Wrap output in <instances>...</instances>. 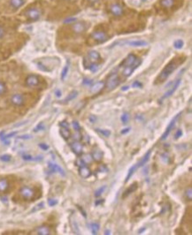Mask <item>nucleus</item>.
<instances>
[{"mask_svg": "<svg viewBox=\"0 0 192 235\" xmlns=\"http://www.w3.org/2000/svg\"><path fill=\"white\" fill-rule=\"evenodd\" d=\"M185 57H177L174 59H172L168 64H167L163 70L161 71V73L158 74L157 77V79L155 80V84H158V83H163L165 80H167V79L172 74L174 70H176L177 68L179 67V65H182V63L184 62L185 60Z\"/></svg>", "mask_w": 192, "mask_h": 235, "instance_id": "1", "label": "nucleus"}, {"mask_svg": "<svg viewBox=\"0 0 192 235\" xmlns=\"http://www.w3.org/2000/svg\"><path fill=\"white\" fill-rule=\"evenodd\" d=\"M100 60H101L100 54L96 50H91L83 59V65L86 69H88L91 65L98 64Z\"/></svg>", "mask_w": 192, "mask_h": 235, "instance_id": "2", "label": "nucleus"}, {"mask_svg": "<svg viewBox=\"0 0 192 235\" xmlns=\"http://www.w3.org/2000/svg\"><path fill=\"white\" fill-rule=\"evenodd\" d=\"M120 82L121 81H120V78H119L118 73H116L115 71H112L111 73V74L109 75V77L107 78L106 82L105 83V86H106L107 90H112L119 86Z\"/></svg>", "mask_w": 192, "mask_h": 235, "instance_id": "3", "label": "nucleus"}, {"mask_svg": "<svg viewBox=\"0 0 192 235\" xmlns=\"http://www.w3.org/2000/svg\"><path fill=\"white\" fill-rule=\"evenodd\" d=\"M140 63H141V60L138 59L137 57L135 54H129L125 59L123 60V62L122 63L121 66L122 67L131 66V67H134L136 69L137 66L140 65Z\"/></svg>", "mask_w": 192, "mask_h": 235, "instance_id": "4", "label": "nucleus"}, {"mask_svg": "<svg viewBox=\"0 0 192 235\" xmlns=\"http://www.w3.org/2000/svg\"><path fill=\"white\" fill-rule=\"evenodd\" d=\"M20 195L25 200H31L35 197V191L30 186H22L20 189Z\"/></svg>", "mask_w": 192, "mask_h": 235, "instance_id": "5", "label": "nucleus"}, {"mask_svg": "<svg viewBox=\"0 0 192 235\" xmlns=\"http://www.w3.org/2000/svg\"><path fill=\"white\" fill-rule=\"evenodd\" d=\"M91 37L93 40L96 41L97 43H105L109 39V36L104 31H95L91 34Z\"/></svg>", "mask_w": 192, "mask_h": 235, "instance_id": "6", "label": "nucleus"}, {"mask_svg": "<svg viewBox=\"0 0 192 235\" xmlns=\"http://www.w3.org/2000/svg\"><path fill=\"white\" fill-rule=\"evenodd\" d=\"M40 84V80L38 76L34 74L29 75L26 79V85L29 88H36Z\"/></svg>", "mask_w": 192, "mask_h": 235, "instance_id": "7", "label": "nucleus"}, {"mask_svg": "<svg viewBox=\"0 0 192 235\" xmlns=\"http://www.w3.org/2000/svg\"><path fill=\"white\" fill-rule=\"evenodd\" d=\"M27 17L31 20H38L41 17V12L37 8H30L26 12Z\"/></svg>", "mask_w": 192, "mask_h": 235, "instance_id": "8", "label": "nucleus"}, {"mask_svg": "<svg viewBox=\"0 0 192 235\" xmlns=\"http://www.w3.org/2000/svg\"><path fill=\"white\" fill-rule=\"evenodd\" d=\"M123 44L132 46V47H144V46H146L148 43H147V42L145 40H142V39H132V40H126Z\"/></svg>", "mask_w": 192, "mask_h": 235, "instance_id": "9", "label": "nucleus"}, {"mask_svg": "<svg viewBox=\"0 0 192 235\" xmlns=\"http://www.w3.org/2000/svg\"><path fill=\"white\" fill-rule=\"evenodd\" d=\"M72 28H73V31L75 34H81V33L86 31L87 25L86 23L83 22V21H77L75 23H74Z\"/></svg>", "mask_w": 192, "mask_h": 235, "instance_id": "10", "label": "nucleus"}, {"mask_svg": "<svg viewBox=\"0 0 192 235\" xmlns=\"http://www.w3.org/2000/svg\"><path fill=\"white\" fill-rule=\"evenodd\" d=\"M11 102L15 106H21V105H24L25 98L21 94H14L11 97Z\"/></svg>", "mask_w": 192, "mask_h": 235, "instance_id": "11", "label": "nucleus"}, {"mask_svg": "<svg viewBox=\"0 0 192 235\" xmlns=\"http://www.w3.org/2000/svg\"><path fill=\"white\" fill-rule=\"evenodd\" d=\"M181 114H182L181 112H180V113H178V114H177V115L175 116V117H174V119H173L172 121L170 122V124H169V125H168V126L167 127V129H166V131H165V133H164V134H163V135L161 136V140H165V139L167 138V136L169 135L170 132H171V130L173 129V127H174V125H175V122H176L177 119H178V118L180 117V115H181Z\"/></svg>", "mask_w": 192, "mask_h": 235, "instance_id": "12", "label": "nucleus"}, {"mask_svg": "<svg viewBox=\"0 0 192 235\" xmlns=\"http://www.w3.org/2000/svg\"><path fill=\"white\" fill-rule=\"evenodd\" d=\"M70 148L72 151L77 156H81L82 154V145L79 141L74 140L70 144Z\"/></svg>", "mask_w": 192, "mask_h": 235, "instance_id": "13", "label": "nucleus"}, {"mask_svg": "<svg viewBox=\"0 0 192 235\" xmlns=\"http://www.w3.org/2000/svg\"><path fill=\"white\" fill-rule=\"evenodd\" d=\"M110 12H111L112 14L114 16H117V17H120L123 14V8L121 5L119 4H112V5L110 6Z\"/></svg>", "mask_w": 192, "mask_h": 235, "instance_id": "14", "label": "nucleus"}, {"mask_svg": "<svg viewBox=\"0 0 192 235\" xmlns=\"http://www.w3.org/2000/svg\"><path fill=\"white\" fill-rule=\"evenodd\" d=\"M181 81H182V80H181V79H178V80H177L176 81L174 82V86H173L172 88H171L170 89L168 90V91H167V93H166V94H165V95L162 96L161 101L165 100L166 98H167V97H169L170 95H172L174 93V91H175V90H176L177 89H178V87H179V85L181 84Z\"/></svg>", "mask_w": 192, "mask_h": 235, "instance_id": "15", "label": "nucleus"}, {"mask_svg": "<svg viewBox=\"0 0 192 235\" xmlns=\"http://www.w3.org/2000/svg\"><path fill=\"white\" fill-rule=\"evenodd\" d=\"M91 174H92L91 170L86 165H83V166L79 167V175L81 176V178L87 179V178L91 177Z\"/></svg>", "mask_w": 192, "mask_h": 235, "instance_id": "16", "label": "nucleus"}, {"mask_svg": "<svg viewBox=\"0 0 192 235\" xmlns=\"http://www.w3.org/2000/svg\"><path fill=\"white\" fill-rule=\"evenodd\" d=\"M35 233L38 235H49L51 234V229L48 226L42 225L35 229Z\"/></svg>", "mask_w": 192, "mask_h": 235, "instance_id": "17", "label": "nucleus"}, {"mask_svg": "<svg viewBox=\"0 0 192 235\" xmlns=\"http://www.w3.org/2000/svg\"><path fill=\"white\" fill-rule=\"evenodd\" d=\"M48 165H49V168H50V170H51V171H53V172H59L61 176L66 175L65 171H64V170L61 168L60 166H59V165H56L54 163H51V162L48 164Z\"/></svg>", "mask_w": 192, "mask_h": 235, "instance_id": "18", "label": "nucleus"}, {"mask_svg": "<svg viewBox=\"0 0 192 235\" xmlns=\"http://www.w3.org/2000/svg\"><path fill=\"white\" fill-rule=\"evenodd\" d=\"M104 87H105V82L98 81V82H96L95 84H92L91 91L92 93H98V92H100L104 89Z\"/></svg>", "mask_w": 192, "mask_h": 235, "instance_id": "19", "label": "nucleus"}, {"mask_svg": "<svg viewBox=\"0 0 192 235\" xmlns=\"http://www.w3.org/2000/svg\"><path fill=\"white\" fill-rule=\"evenodd\" d=\"M91 156H92V158L95 161H96V162H100V161L103 159L104 155H103V152H102L99 149H96V150H93V152H92V154H91Z\"/></svg>", "mask_w": 192, "mask_h": 235, "instance_id": "20", "label": "nucleus"}, {"mask_svg": "<svg viewBox=\"0 0 192 235\" xmlns=\"http://www.w3.org/2000/svg\"><path fill=\"white\" fill-rule=\"evenodd\" d=\"M9 181L6 180L5 178L0 179V193H4L6 192L9 188Z\"/></svg>", "mask_w": 192, "mask_h": 235, "instance_id": "21", "label": "nucleus"}, {"mask_svg": "<svg viewBox=\"0 0 192 235\" xmlns=\"http://www.w3.org/2000/svg\"><path fill=\"white\" fill-rule=\"evenodd\" d=\"M151 154H152V150H149V151L147 152L146 154L143 156V157L142 158L141 160H140L139 162H138V163H137V168H140V167L143 166V165L146 164L147 162H148V160L150 159Z\"/></svg>", "mask_w": 192, "mask_h": 235, "instance_id": "22", "label": "nucleus"}, {"mask_svg": "<svg viewBox=\"0 0 192 235\" xmlns=\"http://www.w3.org/2000/svg\"><path fill=\"white\" fill-rule=\"evenodd\" d=\"M137 187H138V185H137V183H133L128 188H127L126 191L123 193V198H125L127 197V195H129L131 193H133L134 191H136L137 189Z\"/></svg>", "mask_w": 192, "mask_h": 235, "instance_id": "23", "label": "nucleus"}, {"mask_svg": "<svg viewBox=\"0 0 192 235\" xmlns=\"http://www.w3.org/2000/svg\"><path fill=\"white\" fill-rule=\"evenodd\" d=\"M135 70V68L134 67H131V66H127V67H123V69H122V75L124 76V77H129L130 75L133 74V72Z\"/></svg>", "mask_w": 192, "mask_h": 235, "instance_id": "24", "label": "nucleus"}, {"mask_svg": "<svg viewBox=\"0 0 192 235\" xmlns=\"http://www.w3.org/2000/svg\"><path fill=\"white\" fill-rule=\"evenodd\" d=\"M24 4H25V0H10V5L15 9L20 8V6H22Z\"/></svg>", "mask_w": 192, "mask_h": 235, "instance_id": "25", "label": "nucleus"}, {"mask_svg": "<svg viewBox=\"0 0 192 235\" xmlns=\"http://www.w3.org/2000/svg\"><path fill=\"white\" fill-rule=\"evenodd\" d=\"M60 133L61 136L65 139V140H68L71 137V134L69 129L67 128H64V127H60Z\"/></svg>", "mask_w": 192, "mask_h": 235, "instance_id": "26", "label": "nucleus"}, {"mask_svg": "<svg viewBox=\"0 0 192 235\" xmlns=\"http://www.w3.org/2000/svg\"><path fill=\"white\" fill-rule=\"evenodd\" d=\"M160 5L165 8H170L174 5V0H160Z\"/></svg>", "mask_w": 192, "mask_h": 235, "instance_id": "27", "label": "nucleus"}, {"mask_svg": "<svg viewBox=\"0 0 192 235\" xmlns=\"http://www.w3.org/2000/svg\"><path fill=\"white\" fill-rule=\"evenodd\" d=\"M71 225H72V229L74 231V232L75 234H80V230H79V227H78L75 219H74V218L71 219Z\"/></svg>", "mask_w": 192, "mask_h": 235, "instance_id": "28", "label": "nucleus"}, {"mask_svg": "<svg viewBox=\"0 0 192 235\" xmlns=\"http://www.w3.org/2000/svg\"><path fill=\"white\" fill-rule=\"evenodd\" d=\"M77 95H78V92H77V91H72L70 94H69V95L66 96V99H65V101H64V102H65V103L70 102V101H72L73 99H75V98Z\"/></svg>", "mask_w": 192, "mask_h": 235, "instance_id": "29", "label": "nucleus"}, {"mask_svg": "<svg viewBox=\"0 0 192 235\" xmlns=\"http://www.w3.org/2000/svg\"><path fill=\"white\" fill-rule=\"evenodd\" d=\"M183 45H184V43H183V41L181 40V39H178V40L174 41V47L177 49V50H181L182 47H183Z\"/></svg>", "mask_w": 192, "mask_h": 235, "instance_id": "30", "label": "nucleus"}, {"mask_svg": "<svg viewBox=\"0 0 192 235\" xmlns=\"http://www.w3.org/2000/svg\"><path fill=\"white\" fill-rule=\"evenodd\" d=\"M91 232H92V234H97V232H98V231H99V225L98 224H96V223H93V224H91Z\"/></svg>", "mask_w": 192, "mask_h": 235, "instance_id": "31", "label": "nucleus"}, {"mask_svg": "<svg viewBox=\"0 0 192 235\" xmlns=\"http://www.w3.org/2000/svg\"><path fill=\"white\" fill-rule=\"evenodd\" d=\"M81 158V160L84 162V164H85V165H87V164H90V163H91L92 160H93V158H92L91 155H84V156H82Z\"/></svg>", "mask_w": 192, "mask_h": 235, "instance_id": "32", "label": "nucleus"}, {"mask_svg": "<svg viewBox=\"0 0 192 235\" xmlns=\"http://www.w3.org/2000/svg\"><path fill=\"white\" fill-rule=\"evenodd\" d=\"M137 165H134L133 167H131L130 169H129V171H128V173H127V178H126V182H127L128 180H129V179L131 178V176L133 175V173L136 171V169H137Z\"/></svg>", "mask_w": 192, "mask_h": 235, "instance_id": "33", "label": "nucleus"}, {"mask_svg": "<svg viewBox=\"0 0 192 235\" xmlns=\"http://www.w3.org/2000/svg\"><path fill=\"white\" fill-rule=\"evenodd\" d=\"M68 70H69V65H66V66L63 68L62 73H61V80H65V78H66V75H67V73H68Z\"/></svg>", "mask_w": 192, "mask_h": 235, "instance_id": "34", "label": "nucleus"}, {"mask_svg": "<svg viewBox=\"0 0 192 235\" xmlns=\"http://www.w3.org/2000/svg\"><path fill=\"white\" fill-rule=\"evenodd\" d=\"M7 91V89H6V86L5 84L0 80V95H4L6 93Z\"/></svg>", "mask_w": 192, "mask_h": 235, "instance_id": "35", "label": "nucleus"}, {"mask_svg": "<svg viewBox=\"0 0 192 235\" xmlns=\"http://www.w3.org/2000/svg\"><path fill=\"white\" fill-rule=\"evenodd\" d=\"M97 133H99L100 135L105 136V137H109L111 135V132L109 130H103V129H96Z\"/></svg>", "mask_w": 192, "mask_h": 235, "instance_id": "36", "label": "nucleus"}, {"mask_svg": "<svg viewBox=\"0 0 192 235\" xmlns=\"http://www.w3.org/2000/svg\"><path fill=\"white\" fill-rule=\"evenodd\" d=\"M106 186H101L100 188H98V189L95 192V197H96V198H97V197H99V196H100V195L104 193V191L106 190Z\"/></svg>", "mask_w": 192, "mask_h": 235, "instance_id": "37", "label": "nucleus"}, {"mask_svg": "<svg viewBox=\"0 0 192 235\" xmlns=\"http://www.w3.org/2000/svg\"><path fill=\"white\" fill-rule=\"evenodd\" d=\"M185 197L189 199V201L192 200V190L191 187H189L187 190L185 191Z\"/></svg>", "mask_w": 192, "mask_h": 235, "instance_id": "38", "label": "nucleus"}, {"mask_svg": "<svg viewBox=\"0 0 192 235\" xmlns=\"http://www.w3.org/2000/svg\"><path fill=\"white\" fill-rule=\"evenodd\" d=\"M11 159H12V156L10 155H7V154L0 156V160L3 161V162H9V161H11Z\"/></svg>", "mask_w": 192, "mask_h": 235, "instance_id": "39", "label": "nucleus"}, {"mask_svg": "<svg viewBox=\"0 0 192 235\" xmlns=\"http://www.w3.org/2000/svg\"><path fill=\"white\" fill-rule=\"evenodd\" d=\"M72 125H73V127H74V129L75 131H77V132H80V131H81V125H80V124H79L77 121H73Z\"/></svg>", "mask_w": 192, "mask_h": 235, "instance_id": "40", "label": "nucleus"}, {"mask_svg": "<svg viewBox=\"0 0 192 235\" xmlns=\"http://www.w3.org/2000/svg\"><path fill=\"white\" fill-rule=\"evenodd\" d=\"M128 120H129V115H128V113H124V114H122V121L124 124H127V123L128 122Z\"/></svg>", "mask_w": 192, "mask_h": 235, "instance_id": "41", "label": "nucleus"}, {"mask_svg": "<svg viewBox=\"0 0 192 235\" xmlns=\"http://www.w3.org/2000/svg\"><path fill=\"white\" fill-rule=\"evenodd\" d=\"M73 138H74V140H75L79 141L80 140H81V135L79 133V132H77V131H76L75 134L73 135Z\"/></svg>", "mask_w": 192, "mask_h": 235, "instance_id": "42", "label": "nucleus"}, {"mask_svg": "<svg viewBox=\"0 0 192 235\" xmlns=\"http://www.w3.org/2000/svg\"><path fill=\"white\" fill-rule=\"evenodd\" d=\"M60 127H64V128H67V129H69V124L66 122V120L61 121L60 123Z\"/></svg>", "mask_w": 192, "mask_h": 235, "instance_id": "43", "label": "nucleus"}, {"mask_svg": "<svg viewBox=\"0 0 192 235\" xmlns=\"http://www.w3.org/2000/svg\"><path fill=\"white\" fill-rule=\"evenodd\" d=\"M75 165H77L78 167H81V166H83V165H86L85 164H84V162L81 160V158H80V159H77V160H76Z\"/></svg>", "mask_w": 192, "mask_h": 235, "instance_id": "44", "label": "nucleus"}, {"mask_svg": "<svg viewBox=\"0 0 192 235\" xmlns=\"http://www.w3.org/2000/svg\"><path fill=\"white\" fill-rule=\"evenodd\" d=\"M48 203L50 206H55L58 203V201L56 199H49L48 200Z\"/></svg>", "mask_w": 192, "mask_h": 235, "instance_id": "45", "label": "nucleus"}, {"mask_svg": "<svg viewBox=\"0 0 192 235\" xmlns=\"http://www.w3.org/2000/svg\"><path fill=\"white\" fill-rule=\"evenodd\" d=\"M22 158H23L24 160H27V161L34 160L33 156H30V155H23V156H22Z\"/></svg>", "mask_w": 192, "mask_h": 235, "instance_id": "46", "label": "nucleus"}, {"mask_svg": "<svg viewBox=\"0 0 192 235\" xmlns=\"http://www.w3.org/2000/svg\"><path fill=\"white\" fill-rule=\"evenodd\" d=\"M133 87L134 88H142L143 87V84H142L141 82H139V81H135L134 83H133Z\"/></svg>", "mask_w": 192, "mask_h": 235, "instance_id": "47", "label": "nucleus"}, {"mask_svg": "<svg viewBox=\"0 0 192 235\" xmlns=\"http://www.w3.org/2000/svg\"><path fill=\"white\" fill-rule=\"evenodd\" d=\"M83 84L86 86L92 85V80H88V79H84V80H83Z\"/></svg>", "mask_w": 192, "mask_h": 235, "instance_id": "48", "label": "nucleus"}, {"mask_svg": "<svg viewBox=\"0 0 192 235\" xmlns=\"http://www.w3.org/2000/svg\"><path fill=\"white\" fill-rule=\"evenodd\" d=\"M44 127V125H43V123H40L39 125H37L36 126V128L35 129V132H37V131H40V130H43Z\"/></svg>", "mask_w": 192, "mask_h": 235, "instance_id": "49", "label": "nucleus"}, {"mask_svg": "<svg viewBox=\"0 0 192 235\" xmlns=\"http://www.w3.org/2000/svg\"><path fill=\"white\" fill-rule=\"evenodd\" d=\"M43 207H44V202H41V203H39V204H38V206L35 207V208L33 209V210H32V211H35V210H40V209H42Z\"/></svg>", "mask_w": 192, "mask_h": 235, "instance_id": "50", "label": "nucleus"}, {"mask_svg": "<svg viewBox=\"0 0 192 235\" xmlns=\"http://www.w3.org/2000/svg\"><path fill=\"white\" fill-rule=\"evenodd\" d=\"M39 147H40L42 150H47L48 149H49V146L46 145V144H44V143H40V144H39Z\"/></svg>", "mask_w": 192, "mask_h": 235, "instance_id": "51", "label": "nucleus"}, {"mask_svg": "<svg viewBox=\"0 0 192 235\" xmlns=\"http://www.w3.org/2000/svg\"><path fill=\"white\" fill-rule=\"evenodd\" d=\"M182 130H181V129H179V130L176 132V134H175V136H174V138H175V139H178L179 137H181V136H182Z\"/></svg>", "mask_w": 192, "mask_h": 235, "instance_id": "52", "label": "nucleus"}, {"mask_svg": "<svg viewBox=\"0 0 192 235\" xmlns=\"http://www.w3.org/2000/svg\"><path fill=\"white\" fill-rule=\"evenodd\" d=\"M55 95H56V96L58 97V98H60V96H61V95H62V94H61V91H60V89H57V90H56V91H55Z\"/></svg>", "mask_w": 192, "mask_h": 235, "instance_id": "53", "label": "nucleus"}, {"mask_svg": "<svg viewBox=\"0 0 192 235\" xmlns=\"http://www.w3.org/2000/svg\"><path fill=\"white\" fill-rule=\"evenodd\" d=\"M4 34H5V30H4V28L0 26V38H1V37H3Z\"/></svg>", "mask_w": 192, "mask_h": 235, "instance_id": "54", "label": "nucleus"}, {"mask_svg": "<svg viewBox=\"0 0 192 235\" xmlns=\"http://www.w3.org/2000/svg\"><path fill=\"white\" fill-rule=\"evenodd\" d=\"M19 138L20 139H30V138H32V136H30V135H23V136H20Z\"/></svg>", "mask_w": 192, "mask_h": 235, "instance_id": "55", "label": "nucleus"}, {"mask_svg": "<svg viewBox=\"0 0 192 235\" xmlns=\"http://www.w3.org/2000/svg\"><path fill=\"white\" fill-rule=\"evenodd\" d=\"M129 131H130V128H126V129H123L121 133H122V135H126L127 133H128Z\"/></svg>", "mask_w": 192, "mask_h": 235, "instance_id": "56", "label": "nucleus"}, {"mask_svg": "<svg viewBox=\"0 0 192 235\" xmlns=\"http://www.w3.org/2000/svg\"><path fill=\"white\" fill-rule=\"evenodd\" d=\"M75 18H72V19H68V20H66L65 21V23H71V22H73V21H75Z\"/></svg>", "mask_w": 192, "mask_h": 235, "instance_id": "57", "label": "nucleus"}, {"mask_svg": "<svg viewBox=\"0 0 192 235\" xmlns=\"http://www.w3.org/2000/svg\"><path fill=\"white\" fill-rule=\"evenodd\" d=\"M90 3H91V4H96V3H97V2H99V0H88Z\"/></svg>", "mask_w": 192, "mask_h": 235, "instance_id": "58", "label": "nucleus"}, {"mask_svg": "<svg viewBox=\"0 0 192 235\" xmlns=\"http://www.w3.org/2000/svg\"><path fill=\"white\" fill-rule=\"evenodd\" d=\"M77 207H78V208H79V210H81V213H82V214H83V216H84V217H86V213H85V212H84V210H82V209H81V207H80V206H77Z\"/></svg>", "mask_w": 192, "mask_h": 235, "instance_id": "59", "label": "nucleus"}, {"mask_svg": "<svg viewBox=\"0 0 192 235\" xmlns=\"http://www.w3.org/2000/svg\"><path fill=\"white\" fill-rule=\"evenodd\" d=\"M104 202V200L96 201V202H95V204H96V205H98V204H99V203H101V202Z\"/></svg>", "mask_w": 192, "mask_h": 235, "instance_id": "60", "label": "nucleus"}, {"mask_svg": "<svg viewBox=\"0 0 192 235\" xmlns=\"http://www.w3.org/2000/svg\"><path fill=\"white\" fill-rule=\"evenodd\" d=\"M106 234H110V232H109V231H106Z\"/></svg>", "mask_w": 192, "mask_h": 235, "instance_id": "61", "label": "nucleus"}]
</instances>
